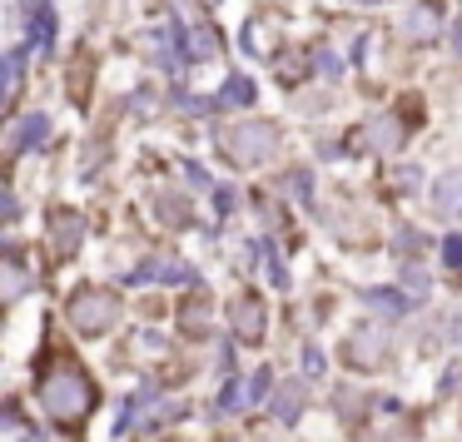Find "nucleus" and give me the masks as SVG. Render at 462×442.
<instances>
[{
	"instance_id": "7ed1b4c3",
	"label": "nucleus",
	"mask_w": 462,
	"mask_h": 442,
	"mask_svg": "<svg viewBox=\"0 0 462 442\" xmlns=\"http://www.w3.org/2000/svg\"><path fill=\"white\" fill-rule=\"evenodd\" d=\"M115 318H120V303H115V293H105V289H85V293L70 299V323H75V333H85V338L110 333Z\"/></svg>"
},
{
	"instance_id": "f03ea898",
	"label": "nucleus",
	"mask_w": 462,
	"mask_h": 442,
	"mask_svg": "<svg viewBox=\"0 0 462 442\" xmlns=\"http://www.w3.org/2000/svg\"><path fill=\"white\" fill-rule=\"evenodd\" d=\"M224 150H229L239 164H263V160H273V150H279V130L263 124V120L229 124V130H224Z\"/></svg>"
},
{
	"instance_id": "f8f14e48",
	"label": "nucleus",
	"mask_w": 462,
	"mask_h": 442,
	"mask_svg": "<svg viewBox=\"0 0 462 442\" xmlns=\"http://www.w3.org/2000/svg\"><path fill=\"white\" fill-rule=\"evenodd\" d=\"M219 100H224V105H249V100H254V85H249V80H229Z\"/></svg>"
},
{
	"instance_id": "423d86ee",
	"label": "nucleus",
	"mask_w": 462,
	"mask_h": 442,
	"mask_svg": "<svg viewBox=\"0 0 462 442\" xmlns=\"http://www.w3.org/2000/svg\"><path fill=\"white\" fill-rule=\"evenodd\" d=\"M229 318H234V333H239V338H263V303L259 299H239L229 308Z\"/></svg>"
},
{
	"instance_id": "ddd939ff",
	"label": "nucleus",
	"mask_w": 462,
	"mask_h": 442,
	"mask_svg": "<svg viewBox=\"0 0 462 442\" xmlns=\"http://www.w3.org/2000/svg\"><path fill=\"white\" fill-rule=\"evenodd\" d=\"M150 279H189V269H184V263H150Z\"/></svg>"
},
{
	"instance_id": "0eeeda50",
	"label": "nucleus",
	"mask_w": 462,
	"mask_h": 442,
	"mask_svg": "<svg viewBox=\"0 0 462 442\" xmlns=\"http://www.w3.org/2000/svg\"><path fill=\"white\" fill-rule=\"evenodd\" d=\"M432 204H438V214H462V170L442 174L432 184Z\"/></svg>"
},
{
	"instance_id": "f3484780",
	"label": "nucleus",
	"mask_w": 462,
	"mask_h": 442,
	"mask_svg": "<svg viewBox=\"0 0 462 442\" xmlns=\"http://www.w3.org/2000/svg\"><path fill=\"white\" fill-rule=\"evenodd\" d=\"M442 259L457 263V259H462V239H448V244H442Z\"/></svg>"
},
{
	"instance_id": "9d476101",
	"label": "nucleus",
	"mask_w": 462,
	"mask_h": 442,
	"mask_svg": "<svg viewBox=\"0 0 462 442\" xmlns=\"http://www.w3.org/2000/svg\"><path fill=\"white\" fill-rule=\"evenodd\" d=\"M273 408H279L283 422H293V418H299V408H303V388H299V382H283L279 398H273Z\"/></svg>"
},
{
	"instance_id": "6e6552de",
	"label": "nucleus",
	"mask_w": 462,
	"mask_h": 442,
	"mask_svg": "<svg viewBox=\"0 0 462 442\" xmlns=\"http://www.w3.org/2000/svg\"><path fill=\"white\" fill-rule=\"evenodd\" d=\"M45 134H51V120H45V115H25V120L11 124V150H31Z\"/></svg>"
},
{
	"instance_id": "f257e3e1",
	"label": "nucleus",
	"mask_w": 462,
	"mask_h": 442,
	"mask_svg": "<svg viewBox=\"0 0 462 442\" xmlns=\"http://www.w3.org/2000/svg\"><path fill=\"white\" fill-rule=\"evenodd\" d=\"M41 402H45V412H51V418L75 422V418H85V412H90L95 388H90V378H85L80 368H60V373H51V378H45Z\"/></svg>"
},
{
	"instance_id": "4468645a",
	"label": "nucleus",
	"mask_w": 462,
	"mask_h": 442,
	"mask_svg": "<svg viewBox=\"0 0 462 442\" xmlns=\"http://www.w3.org/2000/svg\"><path fill=\"white\" fill-rule=\"evenodd\" d=\"M368 303H378V308H398V313L408 308L402 299H393V289H373V293H368Z\"/></svg>"
},
{
	"instance_id": "1a4fd4ad",
	"label": "nucleus",
	"mask_w": 462,
	"mask_h": 442,
	"mask_svg": "<svg viewBox=\"0 0 462 442\" xmlns=\"http://www.w3.org/2000/svg\"><path fill=\"white\" fill-rule=\"evenodd\" d=\"M368 144L383 154H393L402 144V124L393 120V115H378V120H368Z\"/></svg>"
},
{
	"instance_id": "dca6fc26",
	"label": "nucleus",
	"mask_w": 462,
	"mask_h": 442,
	"mask_svg": "<svg viewBox=\"0 0 462 442\" xmlns=\"http://www.w3.org/2000/svg\"><path fill=\"white\" fill-rule=\"evenodd\" d=\"M160 209H164V224H184V204L180 199H164Z\"/></svg>"
},
{
	"instance_id": "a211bd4d",
	"label": "nucleus",
	"mask_w": 462,
	"mask_h": 442,
	"mask_svg": "<svg viewBox=\"0 0 462 442\" xmlns=\"http://www.w3.org/2000/svg\"><path fill=\"white\" fill-rule=\"evenodd\" d=\"M263 388H269V373H254V382H249V398H259Z\"/></svg>"
},
{
	"instance_id": "20e7f679",
	"label": "nucleus",
	"mask_w": 462,
	"mask_h": 442,
	"mask_svg": "<svg viewBox=\"0 0 462 442\" xmlns=\"http://www.w3.org/2000/svg\"><path fill=\"white\" fill-rule=\"evenodd\" d=\"M80 234H85L80 214H70V209H55L51 214V244H55V253H75V249H80Z\"/></svg>"
},
{
	"instance_id": "39448f33",
	"label": "nucleus",
	"mask_w": 462,
	"mask_h": 442,
	"mask_svg": "<svg viewBox=\"0 0 462 442\" xmlns=\"http://www.w3.org/2000/svg\"><path fill=\"white\" fill-rule=\"evenodd\" d=\"M383 353H388V333H383V328H358V338L348 343V358L358 363V368H368V363H378Z\"/></svg>"
},
{
	"instance_id": "2eb2a0df",
	"label": "nucleus",
	"mask_w": 462,
	"mask_h": 442,
	"mask_svg": "<svg viewBox=\"0 0 462 442\" xmlns=\"http://www.w3.org/2000/svg\"><path fill=\"white\" fill-rule=\"evenodd\" d=\"M21 289H25V273L15 269V263H11V269H5V293H11V299H15V293H21Z\"/></svg>"
},
{
	"instance_id": "9b49d317",
	"label": "nucleus",
	"mask_w": 462,
	"mask_h": 442,
	"mask_svg": "<svg viewBox=\"0 0 462 442\" xmlns=\"http://www.w3.org/2000/svg\"><path fill=\"white\" fill-rule=\"evenodd\" d=\"M402 31H408V35H432V31H438V15H432L428 5H418V11L402 21Z\"/></svg>"
}]
</instances>
